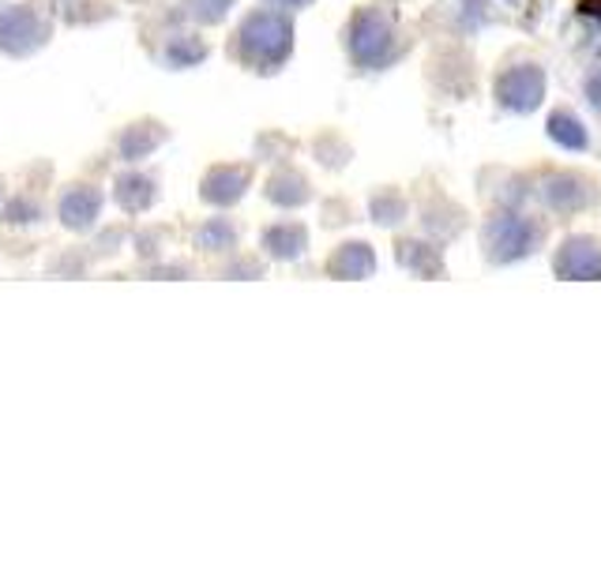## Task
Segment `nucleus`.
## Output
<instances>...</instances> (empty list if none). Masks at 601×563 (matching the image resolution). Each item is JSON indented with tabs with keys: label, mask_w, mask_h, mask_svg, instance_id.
Here are the masks:
<instances>
[{
	"label": "nucleus",
	"mask_w": 601,
	"mask_h": 563,
	"mask_svg": "<svg viewBox=\"0 0 601 563\" xmlns=\"http://www.w3.org/2000/svg\"><path fill=\"white\" fill-rule=\"evenodd\" d=\"M552 139L568 143V147H587V136L579 132V121L571 117H552Z\"/></svg>",
	"instance_id": "obj_1"
}]
</instances>
